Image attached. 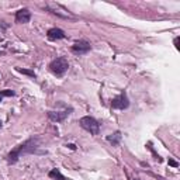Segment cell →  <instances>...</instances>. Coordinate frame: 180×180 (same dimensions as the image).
Returning a JSON list of instances; mask_svg holds the SVG:
<instances>
[{"label":"cell","mask_w":180,"mask_h":180,"mask_svg":"<svg viewBox=\"0 0 180 180\" xmlns=\"http://www.w3.org/2000/svg\"><path fill=\"white\" fill-rule=\"evenodd\" d=\"M0 93H2V96H7V97L14 96V92H11V90H3V92H0Z\"/></svg>","instance_id":"cell-12"},{"label":"cell","mask_w":180,"mask_h":180,"mask_svg":"<svg viewBox=\"0 0 180 180\" xmlns=\"http://www.w3.org/2000/svg\"><path fill=\"white\" fill-rule=\"evenodd\" d=\"M17 70L20 73H24V75H27V76H30V77H35V73L33 72V70H28V69H21V68H17Z\"/></svg>","instance_id":"cell-10"},{"label":"cell","mask_w":180,"mask_h":180,"mask_svg":"<svg viewBox=\"0 0 180 180\" xmlns=\"http://www.w3.org/2000/svg\"><path fill=\"white\" fill-rule=\"evenodd\" d=\"M69 148H70V149H76V146H75V145H73V144H69Z\"/></svg>","instance_id":"cell-14"},{"label":"cell","mask_w":180,"mask_h":180,"mask_svg":"<svg viewBox=\"0 0 180 180\" xmlns=\"http://www.w3.org/2000/svg\"><path fill=\"white\" fill-rule=\"evenodd\" d=\"M128 97L125 93H121L120 96H117L116 99L111 100V106L113 108H117V110H124V108L128 107Z\"/></svg>","instance_id":"cell-4"},{"label":"cell","mask_w":180,"mask_h":180,"mask_svg":"<svg viewBox=\"0 0 180 180\" xmlns=\"http://www.w3.org/2000/svg\"><path fill=\"white\" fill-rule=\"evenodd\" d=\"M0 127H2V123H0Z\"/></svg>","instance_id":"cell-17"},{"label":"cell","mask_w":180,"mask_h":180,"mask_svg":"<svg viewBox=\"0 0 180 180\" xmlns=\"http://www.w3.org/2000/svg\"><path fill=\"white\" fill-rule=\"evenodd\" d=\"M48 176H49L51 179H54V180H66V177L62 176V173L59 172V169H52V170L48 173Z\"/></svg>","instance_id":"cell-9"},{"label":"cell","mask_w":180,"mask_h":180,"mask_svg":"<svg viewBox=\"0 0 180 180\" xmlns=\"http://www.w3.org/2000/svg\"><path fill=\"white\" fill-rule=\"evenodd\" d=\"M175 44H176V48H179V47H177V44H179V38L175 39Z\"/></svg>","instance_id":"cell-15"},{"label":"cell","mask_w":180,"mask_h":180,"mask_svg":"<svg viewBox=\"0 0 180 180\" xmlns=\"http://www.w3.org/2000/svg\"><path fill=\"white\" fill-rule=\"evenodd\" d=\"M79 124H80V127L83 129L89 131V132L93 134V135H97V134H99L100 125H99V123L93 118V117H89V116L82 117L80 121H79Z\"/></svg>","instance_id":"cell-2"},{"label":"cell","mask_w":180,"mask_h":180,"mask_svg":"<svg viewBox=\"0 0 180 180\" xmlns=\"http://www.w3.org/2000/svg\"><path fill=\"white\" fill-rule=\"evenodd\" d=\"M49 68H51V72L58 75V76H62L66 70H68L69 65H68V61L65 59V58H56L51 62L49 65Z\"/></svg>","instance_id":"cell-3"},{"label":"cell","mask_w":180,"mask_h":180,"mask_svg":"<svg viewBox=\"0 0 180 180\" xmlns=\"http://www.w3.org/2000/svg\"><path fill=\"white\" fill-rule=\"evenodd\" d=\"M48 38L49 39H62L65 38V33L61 28H51L48 31Z\"/></svg>","instance_id":"cell-8"},{"label":"cell","mask_w":180,"mask_h":180,"mask_svg":"<svg viewBox=\"0 0 180 180\" xmlns=\"http://www.w3.org/2000/svg\"><path fill=\"white\" fill-rule=\"evenodd\" d=\"M107 139L110 142H114V144H117V142H118V139H120V132H116L113 137H108Z\"/></svg>","instance_id":"cell-11"},{"label":"cell","mask_w":180,"mask_h":180,"mask_svg":"<svg viewBox=\"0 0 180 180\" xmlns=\"http://www.w3.org/2000/svg\"><path fill=\"white\" fill-rule=\"evenodd\" d=\"M90 51V44L87 41H77L72 45V52L77 54V55H82V54H86V52Z\"/></svg>","instance_id":"cell-5"},{"label":"cell","mask_w":180,"mask_h":180,"mask_svg":"<svg viewBox=\"0 0 180 180\" xmlns=\"http://www.w3.org/2000/svg\"><path fill=\"white\" fill-rule=\"evenodd\" d=\"M137 180H138V179H137Z\"/></svg>","instance_id":"cell-18"},{"label":"cell","mask_w":180,"mask_h":180,"mask_svg":"<svg viewBox=\"0 0 180 180\" xmlns=\"http://www.w3.org/2000/svg\"><path fill=\"white\" fill-rule=\"evenodd\" d=\"M169 165H170V166H173V167H177V166H179V163L176 162V160H173V159H169Z\"/></svg>","instance_id":"cell-13"},{"label":"cell","mask_w":180,"mask_h":180,"mask_svg":"<svg viewBox=\"0 0 180 180\" xmlns=\"http://www.w3.org/2000/svg\"><path fill=\"white\" fill-rule=\"evenodd\" d=\"M34 149H35V141L34 139H28L27 142L18 145L16 149L11 151L9 154V159H7V160H9V163H16L23 154H30V152H33Z\"/></svg>","instance_id":"cell-1"},{"label":"cell","mask_w":180,"mask_h":180,"mask_svg":"<svg viewBox=\"0 0 180 180\" xmlns=\"http://www.w3.org/2000/svg\"><path fill=\"white\" fill-rule=\"evenodd\" d=\"M2 97H3V96H2V93H0V100H2Z\"/></svg>","instance_id":"cell-16"},{"label":"cell","mask_w":180,"mask_h":180,"mask_svg":"<svg viewBox=\"0 0 180 180\" xmlns=\"http://www.w3.org/2000/svg\"><path fill=\"white\" fill-rule=\"evenodd\" d=\"M31 20V13L27 9H21L16 13V21L20 24H26Z\"/></svg>","instance_id":"cell-6"},{"label":"cell","mask_w":180,"mask_h":180,"mask_svg":"<svg viewBox=\"0 0 180 180\" xmlns=\"http://www.w3.org/2000/svg\"><path fill=\"white\" fill-rule=\"evenodd\" d=\"M68 116H69L68 110H65V111H49L48 113V117H49L52 121H64Z\"/></svg>","instance_id":"cell-7"}]
</instances>
